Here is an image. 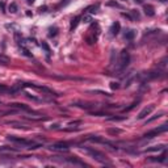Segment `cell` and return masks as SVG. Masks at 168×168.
Listing matches in <instances>:
<instances>
[{
	"label": "cell",
	"instance_id": "28",
	"mask_svg": "<svg viewBox=\"0 0 168 168\" xmlns=\"http://www.w3.org/2000/svg\"><path fill=\"white\" fill-rule=\"evenodd\" d=\"M160 117H162V114H158V116H154L152 118H150V120H147V122H152V121H155L156 120V118H160Z\"/></svg>",
	"mask_w": 168,
	"mask_h": 168
},
{
	"label": "cell",
	"instance_id": "24",
	"mask_svg": "<svg viewBox=\"0 0 168 168\" xmlns=\"http://www.w3.org/2000/svg\"><path fill=\"white\" fill-rule=\"evenodd\" d=\"M131 15H133V21L134 20H139V13H138L137 11H130Z\"/></svg>",
	"mask_w": 168,
	"mask_h": 168
},
{
	"label": "cell",
	"instance_id": "18",
	"mask_svg": "<svg viewBox=\"0 0 168 168\" xmlns=\"http://www.w3.org/2000/svg\"><path fill=\"white\" fill-rule=\"evenodd\" d=\"M8 63H9V58L0 54V64H8Z\"/></svg>",
	"mask_w": 168,
	"mask_h": 168
},
{
	"label": "cell",
	"instance_id": "3",
	"mask_svg": "<svg viewBox=\"0 0 168 168\" xmlns=\"http://www.w3.org/2000/svg\"><path fill=\"white\" fill-rule=\"evenodd\" d=\"M167 129H168L167 125H162L160 127H156V129H152V130L147 131V133H144L143 138H146V139H151V138L158 137L159 134H162V133H164V131H167Z\"/></svg>",
	"mask_w": 168,
	"mask_h": 168
},
{
	"label": "cell",
	"instance_id": "9",
	"mask_svg": "<svg viewBox=\"0 0 168 168\" xmlns=\"http://www.w3.org/2000/svg\"><path fill=\"white\" fill-rule=\"evenodd\" d=\"M120 30H121V24L120 22H113L112 24V26H110V34L112 36H117L118 33H120Z\"/></svg>",
	"mask_w": 168,
	"mask_h": 168
},
{
	"label": "cell",
	"instance_id": "27",
	"mask_svg": "<svg viewBox=\"0 0 168 168\" xmlns=\"http://www.w3.org/2000/svg\"><path fill=\"white\" fill-rule=\"evenodd\" d=\"M107 5H108V7H120V4H118V3H116V1H108Z\"/></svg>",
	"mask_w": 168,
	"mask_h": 168
},
{
	"label": "cell",
	"instance_id": "10",
	"mask_svg": "<svg viewBox=\"0 0 168 168\" xmlns=\"http://www.w3.org/2000/svg\"><path fill=\"white\" fill-rule=\"evenodd\" d=\"M54 79H58V80H74V81H81L83 79L81 78H76V76H58V75H55V76H53Z\"/></svg>",
	"mask_w": 168,
	"mask_h": 168
},
{
	"label": "cell",
	"instance_id": "7",
	"mask_svg": "<svg viewBox=\"0 0 168 168\" xmlns=\"http://www.w3.org/2000/svg\"><path fill=\"white\" fill-rule=\"evenodd\" d=\"M143 11L146 13V16H149V17H152V16H155V8H154L151 4H146L143 7Z\"/></svg>",
	"mask_w": 168,
	"mask_h": 168
},
{
	"label": "cell",
	"instance_id": "4",
	"mask_svg": "<svg viewBox=\"0 0 168 168\" xmlns=\"http://www.w3.org/2000/svg\"><path fill=\"white\" fill-rule=\"evenodd\" d=\"M8 139L11 141V142L22 144V146H32V144H34L33 143V141L25 139V138H20V137H15V135H8Z\"/></svg>",
	"mask_w": 168,
	"mask_h": 168
},
{
	"label": "cell",
	"instance_id": "26",
	"mask_svg": "<svg viewBox=\"0 0 168 168\" xmlns=\"http://www.w3.org/2000/svg\"><path fill=\"white\" fill-rule=\"evenodd\" d=\"M92 116H107V113H104V112H92Z\"/></svg>",
	"mask_w": 168,
	"mask_h": 168
},
{
	"label": "cell",
	"instance_id": "22",
	"mask_svg": "<svg viewBox=\"0 0 168 168\" xmlns=\"http://www.w3.org/2000/svg\"><path fill=\"white\" fill-rule=\"evenodd\" d=\"M137 104H138V101H134V103H133V104H131V105H130V107H127V108H125V109H124V112H130L131 109H133V108H135V107H137Z\"/></svg>",
	"mask_w": 168,
	"mask_h": 168
},
{
	"label": "cell",
	"instance_id": "29",
	"mask_svg": "<svg viewBox=\"0 0 168 168\" xmlns=\"http://www.w3.org/2000/svg\"><path fill=\"white\" fill-rule=\"evenodd\" d=\"M0 91H4V92H9V88L5 87L4 84H0Z\"/></svg>",
	"mask_w": 168,
	"mask_h": 168
},
{
	"label": "cell",
	"instance_id": "6",
	"mask_svg": "<svg viewBox=\"0 0 168 168\" xmlns=\"http://www.w3.org/2000/svg\"><path fill=\"white\" fill-rule=\"evenodd\" d=\"M154 109H155V107H154V105H149V107L143 108V109L139 112V114H138V120H143L144 117L150 116V114H151V112H152Z\"/></svg>",
	"mask_w": 168,
	"mask_h": 168
},
{
	"label": "cell",
	"instance_id": "2",
	"mask_svg": "<svg viewBox=\"0 0 168 168\" xmlns=\"http://www.w3.org/2000/svg\"><path fill=\"white\" fill-rule=\"evenodd\" d=\"M130 63V54L127 50H122L120 53V62H118V68L120 70H124L126 68Z\"/></svg>",
	"mask_w": 168,
	"mask_h": 168
},
{
	"label": "cell",
	"instance_id": "13",
	"mask_svg": "<svg viewBox=\"0 0 168 168\" xmlns=\"http://www.w3.org/2000/svg\"><path fill=\"white\" fill-rule=\"evenodd\" d=\"M164 144H160V146H154V147H150V149H146L144 152H155V151H160V150H164Z\"/></svg>",
	"mask_w": 168,
	"mask_h": 168
},
{
	"label": "cell",
	"instance_id": "1",
	"mask_svg": "<svg viewBox=\"0 0 168 168\" xmlns=\"http://www.w3.org/2000/svg\"><path fill=\"white\" fill-rule=\"evenodd\" d=\"M85 150H87L88 152H90V155H91L92 158H93V159H96L97 162L109 164V162H108V159H107V155H105V154H103L101 151L93 150V149H90V147H85Z\"/></svg>",
	"mask_w": 168,
	"mask_h": 168
},
{
	"label": "cell",
	"instance_id": "30",
	"mask_svg": "<svg viewBox=\"0 0 168 168\" xmlns=\"http://www.w3.org/2000/svg\"><path fill=\"white\" fill-rule=\"evenodd\" d=\"M80 124H81V121L78 120V121H71V122L68 124V125H70V126H74V125H80Z\"/></svg>",
	"mask_w": 168,
	"mask_h": 168
},
{
	"label": "cell",
	"instance_id": "23",
	"mask_svg": "<svg viewBox=\"0 0 168 168\" xmlns=\"http://www.w3.org/2000/svg\"><path fill=\"white\" fill-rule=\"evenodd\" d=\"M126 117H110L108 118V121H124Z\"/></svg>",
	"mask_w": 168,
	"mask_h": 168
},
{
	"label": "cell",
	"instance_id": "8",
	"mask_svg": "<svg viewBox=\"0 0 168 168\" xmlns=\"http://www.w3.org/2000/svg\"><path fill=\"white\" fill-rule=\"evenodd\" d=\"M66 162H68V163H71V164H76V166H85V163H83L80 159H78L76 156H68V158H66Z\"/></svg>",
	"mask_w": 168,
	"mask_h": 168
},
{
	"label": "cell",
	"instance_id": "21",
	"mask_svg": "<svg viewBox=\"0 0 168 168\" xmlns=\"http://www.w3.org/2000/svg\"><path fill=\"white\" fill-rule=\"evenodd\" d=\"M9 11L12 13L17 12V5H16V3H11V5H9Z\"/></svg>",
	"mask_w": 168,
	"mask_h": 168
},
{
	"label": "cell",
	"instance_id": "16",
	"mask_svg": "<svg viewBox=\"0 0 168 168\" xmlns=\"http://www.w3.org/2000/svg\"><path fill=\"white\" fill-rule=\"evenodd\" d=\"M150 162H164L166 160V152L163 154L162 156H158V158H149Z\"/></svg>",
	"mask_w": 168,
	"mask_h": 168
},
{
	"label": "cell",
	"instance_id": "32",
	"mask_svg": "<svg viewBox=\"0 0 168 168\" xmlns=\"http://www.w3.org/2000/svg\"><path fill=\"white\" fill-rule=\"evenodd\" d=\"M68 1H70V0H62V3H61V7L62 5H66V4H67V3Z\"/></svg>",
	"mask_w": 168,
	"mask_h": 168
},
{
	"label": "cell",
	"instance_id": "33",
	"mask_svg": "<svg viewBox=\"0 0 168 168\" xmlns=\"http://www.w3.org/2000/svg\"><path fill=\"white\" fill-rule=\"evenodd\" d=\"M26 1H28V3H29V4H33V3H34V1H36V0H26Z\"/></svg>",
	"mask_w": 168,
	"mask_h": 168
},
{
	"label": "cell",
	"instance_id": "5",
	"mask_svg": "<svg viewBox=\"0 0 168 168\" xmlns=\"http://www.w3.org/2000/svg\"><path fill=\"white\" fill-rule=\"evenodd\" d=\"M70 146H71V143L70 142H58V143H54V144H51L49 149H51V150H61V151H67L68 149H70Z\"/></svg>",
	"mask_w": 168,
	"mask_h": 168
},
{
	"label": "cell",
	"instance_id": "14",
	"mask_svg": "<svg viewBox=\"0 0 168 168\" xmlns=\"http://www.w3.org/2000/svg\"><path fill=\"white\" fill-rule=\"evenodd\" d=\"M135 30H127L126 33H125V38L129 39V41H131V39H134V37H135Z\"/></svg>",
	"mask_w": 168,
	"mask_h": 168
},
{
	"label": "cell",
	"instance_id": "17",
	"mask_svg": "<svg viewBox=\"0 0 168 168\" xmlns=\"http://www.w3.org/2000/svg\"><path fill=\"white\" fill-rule=\"evenodd\" d=\"M75 107H79V108H83V109H91V108H93L95 105H90V104H83V103H76L74 104Z\"/></svg>",
	"mask_w": 168,
	"mask_h": 168
},
{
	"label": "cell",
	"instance_id": "11",
	"mask_svg": "<svg viewBox=\"0 0 168 168\" xmlns=\"http://www.w3.org/2000/svg\"><path fill=\"white\" fill-rule=\"evenodd\" d=\"M79 21H80V16H76L71 20V25H70V30L74 32V29H76V26L79 25Z\"/></svg>",
	"mask_w": 168,
	"mask_h": 168
},
{
	"label": "cell",
	"instance_id": "20",
	"mask_svg": "<svg viewBox=\"0 0 168 168\" xmlns=\"http://www.w3.org/2000/svg\"><path fill=\"white\" fill-rule=\"evenodd\" d=\"M97 8H98V4H96V5H91V7H88V8L85 9V11H88V12H91V13H95Z\"/></svg>",
	"mask_w": 168,
	"mask_h": 168
},
{
	"label": "cell",
	"instance_id": "19",
	"mask_svg": "<svg viewBox=\"0 0 168 168\" xmlns=\"http://www.w3.org/2000/svg\"><path fill=\"white\" fill-rule=\"evenodd\" d=\"M8 125H11V126H13V127H22V129H28V127H25L24 125L16 122V121H11V122H8Z\"/></svg>",
	"mask_w": 168,
	"mask_h": 168
},
{
	"label": "cell",
	"instance_id": "12",
	"mask_svg": "<svg viewBox=\"0 0 168 168\" xmlns=\"http://www.w3.org/2000/svg\"><path fill=\"white\" fill-rule=\"evenodd\" d=\"M12 108H17V109H24V110H30V108L25 104H19V103H13V104H9Z\"/></svg>",
	"mask_w": 168,
	"mask_h": 168
},
{
	"label": "cell",
	"instance_id": "25",
	"mask_svg": "<svg viewBox=\"0 0 168 168\" xmlns=\"http://www.w3.org/2000/svg\"><path fill=\"white\" fill-rule=\"evenodd\" d=\"M42 47L45 49V50H46V53H47V54H50V53H51L50 47H49V46H47V44H46V42H42Z\"/></svg>",
	"mask_w": 168,
	"mask_h": 168
},
{
	"label": "cell",
	"instance_id": "31",
	"mask_svg": "<svg viewBox=\"0 0 168 168\" xmlns=\"http://www.w3.org/2000/svg\"><path fill=\"white\" fill-rule=\"evenodd\" d=\"M118 87H120L118 83H114V81H113V83H110V88H112V90H117Z\"/></svg>",
	"mask_w": 168,
	"mask_h": 168
},
{
	"label": "cell",
	"instance_id": "15",
	"mask_svg": "<svg viewBox=\"0 0 168 168\" xmlns=\"http://www.w3.org/2000/svg\"><path fill=\"white\" fill-rule=\"evenodd\" d=\"M108 133L112 134V135H118V134L122 133V130L117 129V127H110V129H108Z\"/></svg>",
	"mask_w": 168,
	"mask_h": 168
}]
</instances>
